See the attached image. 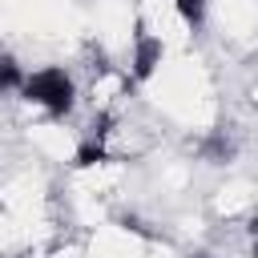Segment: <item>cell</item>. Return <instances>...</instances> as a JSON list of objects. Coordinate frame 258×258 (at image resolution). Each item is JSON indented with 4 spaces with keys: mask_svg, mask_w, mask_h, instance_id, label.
<instances>
[{
    "mask_svg": "<svg viewBox=\"0 0 258 258\" xmlns=\"http://www.w3.org/2000/svg\"><path fill=\"white\" fill-rule=\"evenodd\" d=\"M16 97H24L32 109H40L48 117H64L73 109V101H77V85L60 64H44V69H28L24 89Z\"/></svg>",
    "mask_w": 258,
    "mask_h": 258,
    "instance_id": "obj_1",
    "label": "cell"
},
{
    "mask_svg": "<svg viewBox=\"0 0 258 258\" xmlns=\"http://www.w3.org/2000/svg\"><path fill=\"white\" fill-rule=\"evenodd\" d=\"M198 258H202V254H198Z\"/></svg>",
    "mask_w": 258,
    "mask_h": 258,
    "instance_id": "obj_2",
    "label": "cell"
}]
</instances>
